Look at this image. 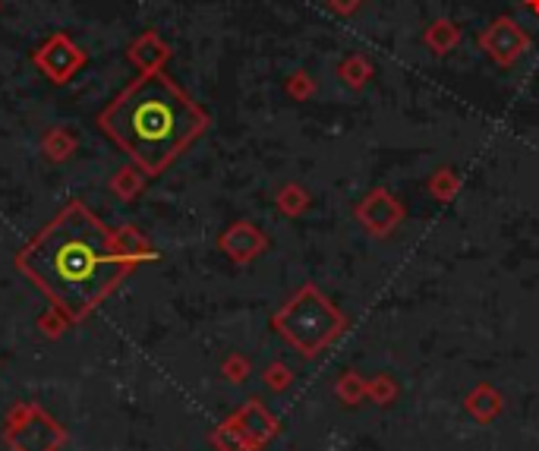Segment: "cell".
<instances>
[{
    "instance_id": "1",
    "label": "cell",
    "mask_w": 539,
    "mask_h": 451,
    "mask_svg": "<svg viewBox=\"0 0 539 451\" xmlns=\"http://www.w3.org/2000/svg\"><path fill=\"white\" fill-rule=\"evenodd\" d=\"M136 259L83 206L70 202L20 252L16 265L51 296L57 310L83 319L129 275Z\"/></svg>"
},
{
    "instance_id": "2",
    "label": "cell",
    "mask_w": 539,
    "mask_h": 451,
    "mask_svg": "<svg viewBox=\"0 0 539 451\" xmlns=\"http://www.w3.org/2000/svg\"><path fill=\"white\" fill-rule=\"evenodd\" d=\"M98 127L155 177L208 127V114L167 73H142L98 117Z\"/></svg>"
},
{
    "instance_id": "3",
    "label": "cell",
    "mask_w": 539,
    "mask_h": 451,
    "mask_svg": "<svg viewBox=\"0 0 539 451\" xmlns=\"http://www.w3.org/2000/svg\"><path fill=\"white\" fill-rule=\"evenodd\" d=\"M338 325H340V316L328 306L325 296L313 287H303L300 294L290 300L287 310L278 316V329L294 344H300L303 350H315L319 344H325Z\"/></svg>"
},
{
    "instance_id": "4",
    "label": "cell",
    "mask_w": 539,
    "mask_h": 451,
    "mask_svg": "<svg viewBox=\"0 0 539 451\" xmlns=\"http://www.w3.org/2000/svg\"><path fill=\"white\" fill-rule=\"evenodd\" d=\"M480 51L499 66H511L530 51V35L511 16H499L480 32Z\"/></svg>"
},
{
    "instance_id": "5",
    "label": "cell",
    "mask_w": 539,
    "mask_h": 451,
    "mask_svg": "<svg viewBox=\"0 0 539 451\" xmlns=\"http://www.w3.org/2000/svg\"><path fill=\"white\" fill-rule=\"evenodd\" d=\"M35 66H39L51 83L64 85L85 66V51L70 39V35L57 32L35 51Z\"/></svg>"
},
{
    "instance_id": "6",
    "label": "cell",
    "mask_w": 539,
    "mask_h": 451,
    "mask_svg": "<svg viewBox=\"0 0 539 451\" xmlns=\"http://www.w3.org/2000/svg\"><path fill=\"white\" fill-rule=\"evenodd\" d=\"M127 57L139 73H158L161 66H164V60L171 57V48H167V41L161 39L155 29H148V32H142L139 39H133Z\"/></svg>"
},
{
    "instance_id": "7",
    "label": "cell",
    "mask_w": 539,
    "mask_h": 451,
    "mask_svg": "<svg viewBox=\"0 0 539 451\" xmlns=\"http://www.w3.org/2000/svg\"><path fill=\"white\" fill-rule=\"evenodd\" d=\"M357 215H359V221H367L369 231L385 234L398 225L401 208H398V202H394V196H388L385 190H376V193H369V199L359 206Z\"/></svg>"
},
{
    "instance_id": "8",
    "label": "cell",
    "mask_w": 539,
    "mask_h": 451,
    "mask_svg": "<svg viewBox=\"0 0 539 451\" xmlns=\"http://www.w3.org/2000/svg\"><path fill=\"white\" fill-rule=\"evenodd\" d=\"M221 246L227 250V256L237 259V262H246V259H252L259 250L265 246L262 234L256 231L252 225H234L231 231L221 237Z\"/></svg>"
},
{
    "instance_id": "9",
    "label": "cell",
    "mask_w": 539,
    "mask_h": 451,
    "mask_svg": "<svg viewBox=\"0 0 539 451\" xmlns=\"http://www.w3.org/2000/svg\"><path fill=\"white\" fill-rule=\"evenodd\" d=\"M423 41L432 54H438V57H442V54H451L457 48V41H461V26L451 20H436V22H429V29L423 32Z\"/></svg>"
},
{
    "instance_id": "10",
    "label": "cell",
    "mask_w": 539,
    "mask_h": 451,
    "mask_svg": "<svg viewBox=\"0 0 539 451\" xmlns=\"http://www.w3.org/2000/svg\"><path fill=\"white\" fill-rule=\"evenodd\" d=\"M338 76L347 89L357 92L373 79V64H369V57H363V54H347V57L338 64Z\"/></svg>"
},
{
    "instance_id": "11",
    "label": "cell",
    "mask_w": 539,
    "mask_h": 451,
    "mask_svg": "<svg viewBox=\"0 0 539 451\" xmlns=\"http://www.w3.org/2000/svg\"><path fill=\"white\" fill-rule=\"evenodd\" d=\"M41 148H45V158H51V162H64V158H70L73 152H76V133L66 129V127H54L51 133H45Z\"/></svg>"
},
{
    "instance_id": "12",
    "label": "cell",
    "mask_w": 539,
    "mask_h": 451,
    "mask_svg": "<svg viewBox=\"0 0 539 451\" xmlns=\"http://www.w3.org/2000/svg\"><path fill=\"white\" fill-rule=\"evenodd\" d=\"M284 89H287V95L296 98V102H306V98L315 92V83H313V76H309V73L296 70L294 76L287 79V85H284Z\"/></svg>"
},
{
    "instance_id": "13",
    "label": "cell",
    "mask_w": 539,
    "mask_h": 451,
    "mask_svg": "<svg viewBox=\"0 0 539 451\" xmlns=\"http://www.w3.org/2000/svg\"><path fill=\"white\" fill-rule=\"evenodd\" d=\"M139 187H142V174L133 168H123L120 174L114 177V193H120V196H133Z\"/></svg>"
},
{
    "instance_id": "14",
    "label": "cell",
    "mask_w": 539,
    "mask_h": 451,
    "mask_svg": "<svg viewBox=\"0 0 539 451\" xmlns=\"http://www.w3.org/2000/svg\"><path fill=\"white\" fill-rule=\"evenodd\" d=\"M359 4H363V0H328V10H334L338 16H350L357 13Z\"/></svg>"
},
{
    "instance_id": "15",
    "label": "cell",
    "mask_w": 539,
    "mask_h": 451,
    "mask_svg": "<svg viewBox=\"0 0 539 451\" xmlns=\"http://www.w3.org/2000/svg\"><path fill=\"white\" fill-rule=\"evenodd\" d=\"M526 4V10H530L533 16H539V0H524Z\"/></svg>"
}]
</instances>
